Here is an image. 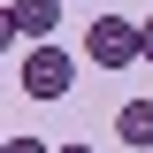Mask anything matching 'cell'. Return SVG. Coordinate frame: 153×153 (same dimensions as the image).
I'll list each match as a JSON object with an SVG mask.
<instances>
[{"label":"cell","instance_id":"cell-1","mask_svg":"<svg viewBox=\"0 0 153 153\" xmlns=\"http://www.w3.org/2000/svg\"><path fill=\"white\" fill-rule=\"evenodd\" d=\"M84 54H92V69H130V61H146V23L92 16V31H84Z\"/></svg>","mask_w":153,"mask_h":153},{"label":"cell","instance_id":"cell-2","mask_svg":"<svg viewBox=\"0 0 153 153\" xmlns=\"http://www.w3.org/2000/svg\"><path fill=\"white\" fill-rule=\"evenodd\" d=\"M16 84H23L31 100H69V84H76V54H61L54 38H46V46H31V54H23Z\"/></svg>","mask_w":153,"mask_h":153},{"label":"cell","instance_id":"cell-3","mask_svg":"<svg viewBox=\"0 0 153 153\" xmlns=\"http://www.w3.org/2000/svg\"><path fill=\"white\" fill-rule=\"evenodd\" d=\"M61 23V0H8V16H0V38L16 46V38H31V46H46V31Z\"/></svg>","mask_w":153,"mask_h":153},{"label":"cell","instance_id":"cell-4","mask_svg":"<svg viewBox=\"0 0 153 153\" xmlns=\"http://www.w3.org/2000/svg\"><path fill=\"white\" fill-rule=\"evenodd\" d=\"M115 138L130 153H153V100H123L115 107Z\"/></svg>","mask_w":153,"mask_h":153},{"label":"cell","instance_id":"cell-5","mask_svg":"<svg viewBox=\"0 0 153 153\" xmlns=\"http://www.w3.org/2000/svg\"><path fill=\"white\" fill-rule=\"evenodd\" d=\"M0 153H54V146H46V138H8Z\"/></svg>","mask_w":153,"mask_h":153},{"label":"cell","instance_id":"cell-6","mask_svg":"<svg viewBox=\"0 0 153 153\" xmlns=\"http://www.w3.org/2000/svg\"><path fill=\"white\" fill-rule=\"evenodd\" d=\"M54 153H92V146H54Z\"/></svg>","mask_w":153,"mask_h":153},{"label":"cell","instance_id":"cell-7","mask_svg":"<svg viewBox=\"0 0 153 153\" xmlns=\"http://www.w3.org/2000/svg\"><path fill=\"white\" fill-rule=\"evenodd\" d=\"M146 61H153V23H146Z\"/></svg>","mask_w":153,"mask_h":153}]
</instances>
